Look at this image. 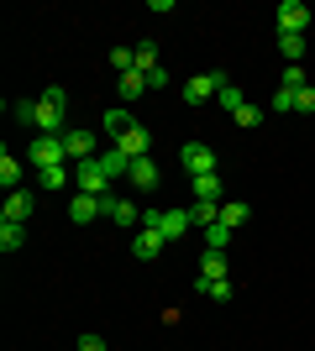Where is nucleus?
Segmentation results:
<instances>
[{
	"mask_svg": "<svg viewBox=\"0 0 315 351\" xmlns=\"http://www.w3.org/2000/svg\"><path fill=\"white\" fill-rule=\"evenodd\" d=\"M63 121H69V95L58 84L37 95V132L43 136H63Z\"/></svg>",
	"mask_w": 315,
	"mask_h": 351,
	"instance_id": "1",
	"label": "nucleus"
},
{
	"mask_svg": "<svg viewBox=\"0 0 315 351\" xmlns=\"http://www.w3.org/2000/svg\"><path fill=\"white\" fill-rule=\"evenodd\" d=\"M110 184H116V173H110V162H105V158L74 162V189H79V194H95V199H105V194H110Z\"/></svg>",
	"mask_w": 315,
	"mask_h": 351,
	"instance_id": "2",
	"label": "nucleus"
},
{
	"mask_svg": "<svg viewBox=\"0 0 315 351\" xmlns=\"http://www.w3.org/2000/svg\"><path fill=\"white\" fill-rule=\"evenodd\" d=\"M27 162L37 168V173H47V168H63V162H69V147H63V136H37V142L27 147Z\"/></svg>",
	"mask_w": 315,
	"mask_h": 351,
	"instance_id": "3",
	"label": "nucleus"
},
{
	"mask_svg": "<svg viewBox=\"0 0 315 351\" xmlns=\"http://www.w3.org/2000/svg\"><path fill=\"white\" fill-rule=\"evenodd\" d=\"M179 168H184L189 178H205V173H215V147H210V142H189V147L179 152Z\"/></svg>",
	"mask_w": 315,
	"mask_h": 351,
	"instance_id": "4",
	"label": "nucleus"
},
{
	"mask_svg": "<svg viewBox=\"0 0 315 351\" xmlns=\"http://www.w3.org/2000/svg\"><path fill=\"white\" fill-rule=\"evenodd\" d=\"M221 84H231L226 73H195V79H184V100H189V105H205L210 95H221Z\"/></svg>",
	"mask_w": 315,
	"mask_h": 351,
	"instance_id": "5",
	"label": "nucleus"
},
{
	"mask_svg": "<svg viewBox=\"0 0 315 351\" xmlns=\"http://www.w3.org/2000/svg\"><path fill=\"white\" fill-rule=\"evenodd\" d=\"M126 184H137V194H152V189H163V168L152 158H137L132 168H126Z\"/></svg>",
	"mask_w": 315,
	"mask_h": 351,
	"instance_id": "6",
	"label": "nucleus"
},
{
	"mask_svg": "<svg viewBox=\"0 0 315 351\" xmlns=\"http://www.w3.org/2000/svg\"><path fill=\"white\" fill-rule=\"evenodd\" d=\"M273 16H279V32H289V37H305V27H310V5L305 0H284Z\"/></svg>",
	"mask_w": 315,
	"mask_h": 351,
	"instance_id": "7",
	"label": "nucleus"
},
{
	"mask_svg": "<svg viewBox=\"0 0 315 351\" xmlns=\"http://www.w3.org/2000/svg\"><path fill=\"white\" fill-rule=\"evenodd\" d=\"M32 215H37V194H32V189L5 194V210H0V220H11V226H27Z\"/></svg>",
	"mask_w": 315,
	"mask_h": 351,
	"instance_id": "8",
	"label": "nucleus"
},
{
	"mask_svg": "<svg viewBox=\"0 0 315 351\" xmlns=\"http://www.w3.org/2000/svg\"><path fill=\"white\" fill-rule=\"evenodd\" d=\"M110 147H116V152H126L132 162H137V158H152V132H148V126H132V132L116 136Z\"/></svg>",
	"mask_w": 315,
	"mask_h": 351,
	"instance_id": "9",
	"label": "nucleus"
},
{
	"mask_svg": "<svg viewBox=\"0 0 315 351\" xmlns=\"http://www.w3.org/2000/svg\"><path fill=\"white\" fill-rule=\"evenodd\" d=\"M163 236L158 231H148V226H137V236H132V252H137V263H158V257H163Z\"/></svg>",
	"mask_w": 315,
	"mask_h": 351,
	"instance_id": "10",
	"label": "nucleus"
},
{
	"mask_svg": "<svg viewBox=\"0 0 315 351\" xmlns=\"http://www.w3.org/2000/svg\"><path fill=\"white\" fill-rule=\"evenodd\" d=\"M105 220H116V226H142V210H137V199L105 194Z\"/></svg>",
	"mask_w": 315,
	"mask_h": 351,
	"instance_id": "11",
	"label": "nucleus"
},
{
	"mask_svg": "<svg viewBox=\"0 0 315 351\" xmlns=\"http://www.w3.org/2000/svg\"><path fill=\"white\" fill-rule=\"evenodd\" d=\"M63 147H69V168L100 158V152H95V132H63Z\"/></svg>",
	"mask_w": 315,
	"mask_h": 351,
	"instance_id": "12",
	"label": "nucleus"
},
{
	"mask_svg": "<svg viewBox=\"0 0 315 351\" xmlns=\"http://www.w3.org/2000/svg\"><path fill=\"white\" fill-rule=\"evenodd\" d=\"M105 215V199H95V194H74L69 199V220L74 226H90V220H100Z\"/></svg>",
	"mask_w": 315,
	"mask_h": 351,
	"instance_id": "13",
	"label": "nucleus"
},
{
	"mask_svg": "<svg viewBox=\"0 0 315 351\" xmlns=\"http://www.w3.org/2000/svg\"><path fill=\"white\" fill-rule=\"evenodd\" d=\"M137 121H132V110L126 105H116V110H105V136H126Z\"/></svg>",
	"mask_w": 315,
	"mask_h": 351,
	"instance_id": "14",
	"label": "nucleus"
},
{
	"mask_svg": "<svg viewBox=\"0 0 315 351\" xmlns=\"http://www.w3.org/2000/svg\"><path fill=\"white\" fill-rule=\"evenodd\" d=\"M37 184H43L47 194H58V189L74 184V168H69V162H63V168H47V173H37Z\"/></svg>",
	"mask_w": 315,
	"mask_h": 351,
	"instance_id": "15",
	"label": "nucleus"
},
{
	"mask_svg": "<svg viewBox=\"0 0 315 351\" xmlns=\"http://www.w3.org/2000/svg\"><path fill=\"white\" fill-rule=\"evenodd\" d=\"M189 189H195V199H210V205H221V173L189 178Z\"/></svg>",
	"mask_w": 315,
	"mask_h": 351,
	"instance_id": "16",
	"label": "nucleus"
},
{
	"mask_svg": "<svg viewBox=\"0 0 315 351\" xmlns=\"http://www.w3.org/2000/svg\"><path fill=\"white\" fill-rule=\"evenodd\" d=\"M21 178H27V168H21V162L11 158V152H5V158H0V184H5V189H21Z\"/></svg>",
	"mask_w": 315,
	"mask_h": 351,
	"instance_id": "17",
	"label": "nucleus"
},
{
	"mask_svg": "<svg viewBox=\"0 0 315 351\" xmlns=\"http://www.w3.org/2000/svg\"><path fill=\"white\" fill-rule=\"evenodd\" d=\"M189 220H195V226H215V220H221V205H210V199H195V205H189Z\"/></svg>",
	"mask_w": 315,
	"mask_h": 351,
	"instance_id": "18",
	"label": "nucleus"
},
{
	"mask_svg": "<svg viewBox=\"0 0 315 351\" xmlns=\"http://www.w3.org/2000/svg\"><path fill=\"white\" fill-rule=\"evenodd\" d=\"M105 58H110V69H116V73H137V47H110Z\"/></svg>",
	"mask_w": 315,
	"mask_h": 351,
	"instance_id": "19",
	"label": "nucleus"
},
{
	"mask_svg": "<svg viewBox=\"0 0 315 351\" xmlns=\"http://www.w3.org/2000/svg\"><path fill=\"white\" fill-rule=\"evenodd\" d=\"M5 110H11L16 126H37V100H11Z\"/></svg>",
	"mask_w": 315,
	"mask_h": 351,
	"instance_id": "20",
	"label": "nucleus"
},
{
	"mask_svg": "<svg viewBox=\"0 0 315 351\" xmlns=\"http://www.w3.org/2000/svg\"><path fill=\"white\" fill-rule=\"evenodd\" d=\"M200 278H226V252H205L200 257Z\"/></svg>",
	"mask_w": 315,
	"mask_h": 351,
	"instance_id": "21",
	"label": "nucleus"
},
{
	"mask_svg": "<svg viewBox=\"0 0 315 351\" xmlns=\"http://www.w3.org/2000/svg\"><path fill=\"white\" fill-rule=\"evenodd\" d=\"M148 95V73H121V100H137Z\"/></svg>",
	"mask_w": 315,
	"mask_h": 351,
	"instance_id": "22",
	"label": "nucleus"
},
{
	"mask_svg": "<svg viewBox=\"0 0 315 351\" xmlns=\"http://www.w3.org/2000/svg\"><path fill=\"white\" fill-rule=\"evenodd\" d=\"M221 226H231V231L247 226V205H242V199H226V205H221Z\"/></svg>",
	"mask_w": 315,
	"mask_h": 351,
	"instance_id": "23",
	"label": "nucleus"
},
{
	"mask_svg": "<svg viewBox=\"0 0 315 351\" xmlns=\"http://www.w3.org/2000/svg\"><path fill=\"white\" fill-rule=\"evenodd\" d=\"M21 241H27V231H21V226H11V220H0V252H16Z\"/></svg>",
	"mask_w": 315,
	"mask_h": 351,
	"instance_id": "24",
	"label": "nucleus"
},
{
	"mask_svg": "<svg viewBox=\"0 0 315 351\" xmlns=\"http://www.w3.org/2000/svg\"><path fill=\"white\" fill-rule=\"evenodd\" d=\"M226 241H231V226H221V220H215V226L205 231V252H226Z\"/></svg>",
	"mask_w": 315,
	"mask_h": 351,
	"instance_id": "25",
	"label": "nucleus"
},
{
	"mask_svg": "<svg viewBox=\"0 0 315 351\" xmlns=\"http://www.w3.org/2000/svg\"><path fill=\"white\" fill-rule=\"evenodd\" d=\"M231 121H237L242 132H253V126H263V110H257V105L247 100V105H242V110H237V116H231Z\"/></svg>",
	"mask_w": 315,
	"mask_h": 351,
	"instance_id": "26",
	"label": "nucleus"
},
{
	"mask_svg": "<svg viewBox=\"0 0 315 351\" xmlns=\"http://www.w3.org/2000/svg\"><path fill=\"white\" fill-rule=\"evenodd\" d=\"M158 69V47L152 43H137V73H152Z\"/></svg>",
	"mask_w": 315,
	"mask_h": 351,
	"instance_id": "27",
	"label": "nucleus"
},
{
	"mask_svg": "<svg viewBox=\"0 0 315 351\" xmlns=\"http://www.w3.org/2000/svg\"><path fill=\"white\" fill-rule=\"evenodd\" d=\"M279 53H284V58H305V37H289V32H279Z\"/></svg>",
	"mask_w": 315,
	"mask_h": 351,
	"instance_id": "28",
	"label": "nucleus"
},
{
	"mask_svg": "<svg viewBox=\"0 0 315 351\" xmlns=\"http://www.w3.org/2000/svg\"><path fill=\"white\" fill-rule=\"evenodd\" d=\"M284 89H294V95H300V89H310V79H305L300 63H289V69H284Z\"/></svg>",
	"mask_w": 315,
	"mask_h": 351,
	"instance_id": "29",
	"label": "nucleus"
},
{
	"mask_svg": "<svg viewBox=\"0 0 315 351\" xmlns=\"http://www.w3.org/2000/svg\"><path fill=\"white\" fill-rule=\"evenodd\" d=\"M221 105L231 110V116H237V110H242L247 100H242V89H237V84H221Z\"/></svg>",
	"mask_w": 315,
	"mask_h": 351,
	"instance_id": "30",
	"label": "nucleus"
},
{
	"mask_svg": "<svg viewBox=\"0 0 315 351\" xmlns=\"http://www.w3.org/2000/svg\"><path fill=\"white\" fill-rule=\"evenodd\" d=\"M294 110H300V116H315V84H310V89H300V95H294Z\"/></svg>",
	"mask_w": 315,
	"mask_h": 351,
	"instance_id": "31",
	"label": "nucleus"
},
{
	"mask_svg": "<svg viewBox=\"0 0 315 351\" xmlns=\"http://www.w3.org/2000/svg\"><path fill=\"white\" fill-rule=\"evenodd\" d=\"M79 351H110V346H105V336H95V330H84V336H79Z\"/></svg>",
	"mask_w": 315,
	"mask_h": 351,
	"instance_id": "32",
	"label": "nucleus"
},
{
	"mask_svg": "<svg viewBox=\"0 0 315 351\" xmlns=\"http://www.w3.org/2000/svg\"><path fill=\"white\" fill-rule=\"evenodd\" d=\"M273 110H294V89H284V84H279V95H273Z\"/></svg>",
	"mask_w": 315,
	"mask_h": 351,
	"instance_id": "33",
	"label": "nucleus"
},
{
	"mask_svg": "<svg viewBox=\"0 0 315 351\" xmlns=\"http://www.w3.org/2000/svg\"><path fill=\"white\" fill-rule=\"evenodd\" d=\"M148 89H168V69H152L148 73Z\"/></svg>",
	"mask_w": 315,
	"mask_h": 351,
	"instance_id": "34",
	"label": "nucleus"
}]
</instances>
